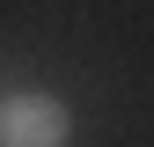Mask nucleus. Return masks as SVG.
Instances as JSON below:
<instances>
[{
	"mask_svg": "<svg viewBox=\"0 0 154 147\" xmlns=\"http://www.w3.org/2000/svg\"><path fill=\"white\" fill-rule=\"evenodd\" d=\"M73 118L59 96H37V88H22V96L0 103V147H66Z\"/></svg>",
	"mask_w": 154,
	"mask_h": 147,
	"instance_id": "1",
	"label": "nucleus"
}]
</instances>
